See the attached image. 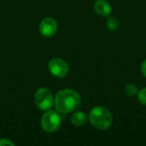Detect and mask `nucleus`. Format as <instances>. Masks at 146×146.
<instances>
[{
  "label": "nucleus",
  "instance_id": "nucleus-3",
  "mask_svg": "<svg viewBox=\"0 0 146 146\" xmlns=\"http://www.w3.org/2000/svg\"><path fill=\"white\" fill-rule=\"evenodd\" d=\"M37 107L41 110H49L54 105V98L51 92L46 88L38 89L34 96Z\"/></svg>",
  "mask_w": 146,
  "mask_h": 146
},
{
  "label": "nucleus",
  "instance_id": "nucleus-7",
  "mask_svg": "<svg viewBox=\"0 0 146 146\" xmlns=\"http://www.w3.org/2000/svg\"><path fill=\"white\" fill-rule=\"evenodd\" d=\"M94 9L98 15L103 17L109 16L112 11L111 5L107 0H97L94 3Z\"/></svg>",
  "mask_w": 146,
  "mask_h": 146
},
{
  "label": "nucleus",
  "instance_id": "nucleus-10",
  "mask_svg": "<svg viewBox=\"0 0 146 146\" xmlns=\"http://www.w3.org/2000/svg\"><path fill=\"white\" fill-rule=\"evenodd\" d=\"M107 26L109 27L110 30L111 31H115L119 28V26H120V22L119 21L115 18V17H110L108 21H107Z\"/></svg>",
  "mask_w": 146,
  "mask_h": 146
},
{
  "label": "nucleus",
  "instance_id": "nucleus-12",
  "mask_svg": "<svg viewBox=\"0 0 146 146\" xmlns=\"http://www.w3.org/2000/svg\"><path fill=\"white\" fill-rule=\"evenodd\" d=\"M4 145H15V144L13 142H11L9 139H0V146Z\"/></svg>",
  "mask_w": 146,
  "mask_h": 146
},
{
  "label": "nucleus",
  "instance_id": "nucleus-11",
  "mask_svg": "<svg viewBox=\"0 0 146 146\" xmlns=\"http://www.w3.org/2000/svg\"><path fill=\"white\" fill-rule=\"evenodd\" d=\"M138 100L140 104L146 105V88L142 89L138 92Z\"/></svg>",
  "mask_w": 146,
  "mask_h": 146
},
{
  "label": "nucleus",
  "instance_id": "nucleus-13",
  "mask_svg": "<svg viewBox=\"0 0 146 146\" xmlns=\"http://www.w3.org/2000/svg\"><path fill=\"white\" fill-rule=\"evenodd\" d=\"M141 71H142V74L146 78V60H145L141 65Z\"/></svg>",
  "mask_w": 146,
  "mask_h": 146
},
{
  "label": "nucleus",
  "instance_id": "nucleus-6",
  "mask_svg": "<svg viewBox=\"0 0 146 146\" xmlns=\"http://www.w3.org/2000/svg\"><path fill=\"white\" fill-rule=\"evenodd\" d=\"M57 31L56 21L53 18H45L39 24V32L44 37H52Z\"/></svg>",
  "mask_w": 146,
  "mask_h": 146
},
{
  "label": "nucleus",
  "instance_id": "nucleus-2",
  "mask_svg": "<svg viewBox=\"0 0 146 146\" xmlns=\"http://www.w3.org/2000/svg\"><path fill=\"white\" fill-rule=\"evenodd\" d=\"M89 121L91 124L100 130L108 129L113 121V116L110 111L104 107H95L89 114Z\"/></svg>",
  "mask_w": 146,
  "mask_h": 146
},
{
  "label": "nucleus",
  "instance_id": "nucleus-8",
  "mask_svg": "<svg viewBox=\"0 0 146 146\" xmlns=\"http://www.w3.org/2000/svg\"><path fill=\"white\" fill-rule=\"evenodd\" d=\"M87 117L86 115L81 111H77L74 112L71 117V121L72 123L76 126V127H82L86 123Z\"/></svg>",
  "mask_w": 146,
  "mask_h": 146
},
{
  "label": "nucleus",
  "instance_id": "nucleus-5",
  "mask_svg": "<svg viewBox=\"0 0 146 146\" xmlns=\"http://www.w3.org/2000/svg\"><path fill=\"white\" fill-rule=\"evenodd\" d=\"M50 72L57 78H64L69 70L68 63L61 58H53L49 62Z\"/></svg>",
  "mask_w": 146,
  "mask_h": 146
},
{
  "label": "nucleus",
  "instance_id": "nucleus-1",
  "mask_svg": "<svg viewBox=\"0 0 146 146\" xmlns=\"http://www.w3.org/2000/svg\"><path fill=\"white\" fill-rule=\"evenodd\" d=\"M80 102V96L76 91L72 89H64L56 94L54 99V105L57 112L67 114L77 110Z\"/></svg>",
  "mask_w": 146,
  "mask_h": 146
},
{
  "label": "nucleus",
  "instance_id": "nucleus-4",
  "mask_svg": "<svg viewBox=\"0 0 146 146\" xmlns=\"http://www.w3.org/2000/svg\"><path fill=\"white\" fill-rule=\"evenodd\" d=\"M61 125V117L57 112L49 110L41 119V127L46 133L56 132Z\"/></svg>",
  "mask_w": 146,
  "mask_h": 146
},
{
  "label": "nucleus",
  "instance_id": "nucleus-9",
  "mask_svg": "<svg viewBox=\"0 0 146 146\" xmlns=\"http://www.w3.org/2000/svg\"><path fill=\"white\" fill-rule=\"evenodd\" d=\"M124 92L128 96H135L138 94L139 90H138V87L134 84H127L124 87Z\"/></svg>",
  "mask_w": 146,
  "mask_h": 146
}]
</instances>
